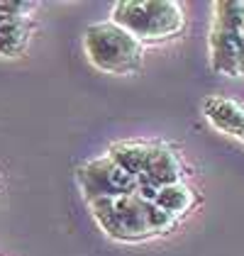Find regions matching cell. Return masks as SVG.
<instances>
[{"label":"cell","instance_id":"6da1fadb","mask_svg":"<svg viewBox=\"0 0 244 256\" xmlns=\"http://www.w3.org/2000/svg\"><path fill=\"white\" fill-rule=\"evenodd\" d=\"M88 205L102 232H108L112 239L120 242H140V239L164 234L176 222L174 217L159 210L152 200H144L137 193L120 198H96L88 200Z\"/></svg>","mask_w":244,"mask_h":256},{"label":"cell","instance_id":"7a4b0ae2","mask_svg":"<svg viewBox=\"0 0 244 256\" xmlns=\"http://www.w3.org/2000/svg\"><path fill=\"white\" fill-rule=\"evenodd\" d=\"M112 24L142 44L178 34L186 24V15L181 5L171 0H124L112 8Z\"/></svg>","mask_w":244,"mask_h":256},{"label":"cell","instance_id":"3957f363","mask_svg":"<svg viewBox=\"0 0 244 256\" xmlns=\"http://www.w3.org/2000/svg\"><path fill=\"white\" fill-rule=\"evenodd\" d=\"M83 49L88 61L105 74L130 76L142 66L144 49L130 32L112 22L90 24L83 34Z\"/></svg>","mask_w":244,"mask_h":256},{"label":"cell","instance_id":"277c9868","mask_svg":"<svg viewBox=\"0 0 244 256\" xmlns=\"http://www.w3.org/2000/svg\"><path fill=\"white\" fill-rule=\"evenodd\" d=\"M242 15L244 2H215V20L210 30V61L218 74L240 76V61L244 59V46L240 40Z\"/></svg>","mask_w":244,"mask_h":256},{"label":"cell","instance_id":"5b68a950","mask_svg":"<svg viewBox=\"0 0 244 256\" xmlns=\"http://www.w3.org/2000/svg\"><path fill=\"white\" fill-rule=\"evenodd\" d=\"M78 183L86 200L96 198H120L137 193V178L122 171L110 156L93 158L78 168Z\"/></svg>","mask_w":244,"mask_h":256},{"label":"cell","instance_id":"8992f818","mask_svg":"<svg viewBox=\"0 0 244 256\" xmlns=\"http://www.w3.org/2000/svg\"><path fill=\"white\" fill-rule=\"evenodd\" d=\"M181 178H183V164L178 154L174 149H168V146H152L146 166H144V174L137 178V196L154 202V196H156L159 188L181 183Z\"/></svg>","mask_w":244,"mask_h":256},{"label":"cell","instance_id":"52a82bcc","mask_svg":"<svg viewBox=\"0 0 244 256\" xmlns=\"http://www.w3.org/2000/svg\"><path fill=\"white\" fill-rule=\"evenodd\" d=\"M205 118L218 130L244 142V108L230 98H208L205 100Z\"/></svg>","mask_w":244,"mask_h":256},{"label":"cell","instance_id":"ba28073f","mask_svg":"<svg viewBox=\"0 0 244 256\" xmlns=\"http://www.w3.org/2000/svg\"><path fill=\"white\" fill-rule=\"evenodd\" d=\"M32 37V22L24 15H10L0 18V56L15 59L24 54Z\"/></svg>","mask_w":244,"mask_h":256},{"label":"cell","instance_id":"9c48e42d","mask_svg":"<svg viewBox=\"0 0 244 256\" xmlns=\"http://www.w3.org/2000/svg\"><path fill=\"white\" fill-rule=\"evenodd\" d=\"M154 205L164 210L168 217H181L186 215L193 205H196V193L186 186V183H174V186H164L154 196Z\"/></svg>","mask_w":244,"mask_h":256},{"label":"cell","instance_id":"30bf717a","mask_svg":"<svg viewBox=\"0 0 244 256\" xmlns=\"http://www.w3.org/2000/svg\"><path fill=\"white\" fill-rule=\"evenodd\" d=\"M149 149L152 146H144V144H112L108 156L112 158L122 171H127L130 176L140 178L144 174V166H146V158H149Z\"/></svg>","mask_w":244,"mask_h":256},{"label":"cell","instance_id":"8fae6325","mask_svg":"<svg viewBox=\"0 0 244 256\" xmlns=\"http://www.w3.org/2000/svg\"><path fill=\"white\" fill-rule=\"evenodd\" d=\"M240 40H242V46H244V15H242V22H240ZM242 64V61H240Z\"/></svg>","mask_w":244,"mask_h":256}]
</instances>
